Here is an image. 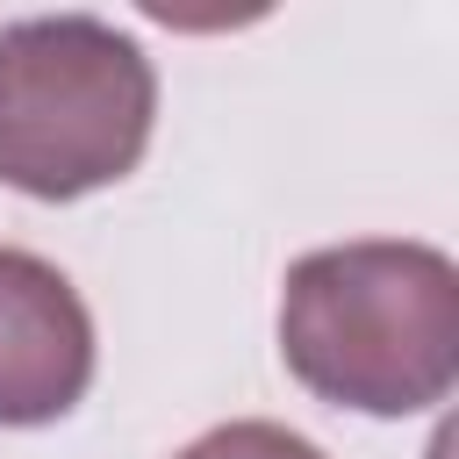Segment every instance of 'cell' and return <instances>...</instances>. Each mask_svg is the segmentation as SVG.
Returning a JSON list of instances; mask_svg holds the SVG:
<instances>
[{"mask_svg": "<svg viewBox=\"0 0 459 459\" xmlns=\"http://www.w3.org/2000/svg\"><path fill=\"white\" fill-rule=\"evenodd\" d=\"M287 373L359 416H423L459 380V265L416 237H351L287 265Z\"/></svg>", "mask_w": 459, "mask_h": 459, "instance_id": "obj_1", "label": "cell"}, {"mask_svg": "<svg viewBox=\"0 0 459 459\" xmlns=\"http://www.w3.org/2000/svg\"><path fill=\"white\" fill-rule=\"evenodd\" d=\"M158 72L100 14H29L0 29V186L79 201L151 151Z\"/></svg>", "mask_w": 459, "mask_h": 459, "instance_id": "obj_2", "label": "cell"}, {"mask_svg": "<svg viewBox=\"0 0 459 459\" xmlns=\"http://www.w3.org/2000/svg\"><path fill=\"white\" fill-rule=\"evenodd\" d=\"M93 387V316L79 287L36 258L0 244V430L57 423Z\"/></svg>", "mask_w": 459, "mask_h": 459, "instance_id": "obj_3", "label": "cell"}, {"mask_svg": "<svg viewBox=\"0 0 459 459\" xmlns=\"http://www.w3.org/2000/svg\"><path fill=\"white\" fill-rule=\"evenodd\" d=\"M172 459H330L323 445H308L301 430L287 423H265V416H237V423H215L201 430L194 445H179Z\"/></svg>", "mask_w": 459, "mask_h": 459, "instance_id": "obj_4", "label": "cell"}]
</instances>
